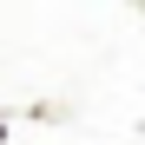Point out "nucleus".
<instances>
[{"mask_svg": "<svg viewBox=\"0 0 145 145\" xmlns=\"http://www.w3.org/2000/svg\"><path fill=\"white\" fill-rule=\"evenodd\" d=\"M0 138H7V125H0Z\"/></svg>", "mask_w": 145, "mask_h": 145, "instance_id": "1", "label": "nucleus"}]
</instances>
